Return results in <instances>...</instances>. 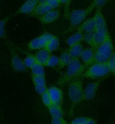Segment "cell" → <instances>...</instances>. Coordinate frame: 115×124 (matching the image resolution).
Instances as JSON below:
<instances>
[{
  "label": "cell",
  "instance_id": "cell-1",
  "mask_svg": "<svg viewBox=\"0 0 115 124\" xmlns=\"http://www.w3.org/2000/svg\"><path fill=\"white\" fill-rule=\"evenodd\" d=\"M113 53V45L109 37L96 48L92 64L107 63Z\"/></svg>",
  "mask_w": 115,
  "mask_h": 124
},
{
  "label": "cell",
  "instance_id": "cell-2",
  "mask_svg": "<svg viewBox=\"0 0 115 124\" xmlns=\"http://www.w3.org/2000/svg\"><path fill=\"white\" fill-rule=\"evenodd\" d=\"M68 94L73 106L83 100V83L81 78H77L70 82L68 88Z\"/></svg>",
  "mask_w": 115,
  "mask_h": 124
},
{
  "label": "cell",
  "instance_id": "cell-3",
  "mask_svg": "<svg viewBox=\"0 0 115 124\" xmlns=\"http://www.w3.org/2000/svg\"><path fill=\"white\" fill-rule=\"evenodd\" d=\"M107 63H94L83 74V76L95 79L105 77L109 73Z\"/></svg>",
  "mask_w": 115,
  "mask_h": 124
},
{
  "label": "cell",
  "instance_id": "cell-4",
  "mask_svg": "<svg viewBox=\"0 0 115 124\" xmlns=\"http://www.w3.org/2000/svg\"><path fill=\"white\" fill-rule=\"evenodd\" d=\"M84 66L77 58L73 59L67 66L65 78L68 81L77 78L83 71Z\"/></svg>",
  "mask_w": 115,
  "mask_h": 124
},
{
  "label": "cell",
  "instance_id": "cell-5",
  "mask_svg": "<svg viewBox=\"0 0 115 124\" xmlns=\"http://www.w3.org/2000/svg\"><path fill=\"white\" fill-rule=\"evenodd\" d=\"M109 37L107 25L96 27L94 32V41L92 46L96 50Z\"/></svg>",
  "mask_w": 115,
  "mask_h": 124
},
{
  "label": "cell",
  "instance_id": "cell-6",
  "mask_svg": "<svg viewBox=\"0 0 115 124\" xmlns=\"http://www.w3.org/2000/svg\"><path fill=\"white\" fill-rule=\"evenodd\" d=\"M88 15V11L83 9L76 10L73 11L70 16V24L75 27L79 25L83 22Z\"/></svg>",
  "mask_w": 115,
  "mask_h": 124
},
{
  "label": "cell",
  "instance_id": "cell-7",
  "mask_svg": "<svg viewBox=\"0 0 115 124\" xmlns=\"http://www.w3.org/2000/svg\"><path fill=\"white\" fill-rule=\"evenodd\" d=\"M102 80L100 79L87 85L83 91V100H89L94 98L96 95L98 87Z\"/></svg>",
  "mask_w": 115,
  "mask_h": 124
},
{
  "label": "cell",
  "instance_id": "cell-8",
  "mask_svg": "<svg viewBox=\"0 0 115 124\" xmlns=\"http://www.w3.org/2000/svg\"><path fill=\"white\" fill-rule=\"evenodd\" d=\"M51 99L52 105L60 107L62 101V92L59 88L51 87L47 90Z\"/></svg>",
  "mask_w": 115,
  "mask_h": 124
},
{
  "label": "cell",
  "instance_id": "cell-9",
  "mask_svg": "<svg viewBox=\"0 0 115 124\" xmlns=\"http://www.w3.org/2000/svg\"><path fill=\"white\" fill-rule=\"evenodd\" d=\"M38 4V0H27L24 3L19 10L22 14H27L36 9Z\"/></svg>",
  "mask_w": 115,
  "mask_h": 124
},
{
  "label": "cell",
  "instance_id": "cell-10",
  "mask_svg": "<svg viewBox=\"0 0 115 124\" xmlns=\"http://www.w3.org/2000/svg\"><path fill=\"white\" fill-rule=\"evenodd\" d=\"M94 53L95 51L92 48H86L83 50L80 57L84 64L88 65L92 64L94 60Z\"/></svg>",
  "mask_w": 115,
  "mask_h": 124
},
{
  "label": "cell",
  "instance_id": "cell-11",
  "mask_svg": "<svg viewBox=\"0 0 115 124\" xmlns=\"http://www.w3.org/2000/svg\"><path fill=\"white\" fill-rule=\"evenodd\" d=\"M50 56V51L45 48L38 51L35 56L36 62L43 65H46L47 61Z\"/></svg>",
  "mask_w": 115,
  "mask_h": 124
},
{
  "label": "cell",
  "instance_id": "cell-12",
  "mask_svg": "<svg viewBox=\"0 0 115 124\" xmlns=\"http://www.w3.org/2000/svg\"><path fill=\"white\" fill-rule=\"evenodd\" d=\"M47 42L42 36L32 40L30 43L29 47L32 50L40 49L46 47Z\"/></svg>",
  "mask_w": 115,
  "mask_h": 124
},
{
  "label": "cell",
  "instance_id": "cell-13",
  "mask_svg": "<svg viewBox=\"0 0 115 124\" xmlns=\"http://www.w3.org/2000/svg\"><path fill=\"white\" fill-rule=\"evenodd\" d=\"M81 29L85 33L94 32L96 29V23L94 18H92L87 20L82 25Z\"/></svg>",
  "mask_w": 115,
  "mask_h": 124
},
{
  "label": "cell",
  "instance_id": "cell-14",
  "mask_svg": "<svg viewBox=\"0 0 115 124\" xmlns=\"http://www.w3.org/2000/svg\"><path fill=\"white\" fill-rule=\"evenodd\" d=\"M83 50L82 46L79 43L70 47L68 52L73 59H76L80 57Z\"/></svg>",
  "mask_w": 115,
  "mask_h": 124
},
{
  "label": "cell",
  "instance_id": "cell-15",
  "mask_svg": "<svg viewBox=\"0 0 115 124\" xmlns=\"http://www.w3.org/2000/svg\"><path fill=\"white\" fill-rule=\"evenodd\" d=\"M83 39V34L81 32H77L70 37L67 40L66 43L69 46L71 47L77 43H80Z\"/></svg>",
  "mask_w": 115,
  "mask_h": 124
},
{
  "label": "cell",
  "instance_id": "cell-16",
  "mask_svg": "<svg viewBox=\"0 0 115 124\" xmlns=\"http://www.w3.org/2000/svg\"><path fill=\"white\" fill-rule=\"evenodd\" d=\"M59 13L56 10H51L48 13L43 16V21L45 23H51L55 21L59 17Z\"/></svg>",
  "mask_w": 115,
  "mask_h": 124
},
{
  "label": "cell",
  "instance_id": "cell-17",
  "mask_svg": "<svg viewBox=\"0 0 115 124\" xmlns=\"http://www.w3.org/2000/svg\"><path fill=\"white\" fill-rule=\"evenodd\" d=\"M12 65L13 68L16 71H24L26 70V67L24 62L21 59L17 56L13 57L12 60Z\"/></svg>",
  "mask_w": 115,
  "mask_h": 124
},
{
  "label": "cell",
  "instance_id": "cell-18",
  "mask_svg": "<svg viewBox=\"0 0 115 124\" xmlns=\"http://www.w3.org/2000/svg\"><path fill=\"white\" fill-rule=\"evenodd\" d=\"M52 10V8L47 3L39 4L36 7L35 11L37 14L38 15L44 16L50 11Z\"/></svg>",
  "mask_w": 115,
  "mask_h": 124
},
{
  "label": "cell",
  "instance_id": "cell-19",
  "mask_svg": "<svg viewBox=\"0 0 115 124\" xmlns=\"http://www.w3.org/2000/svg\"><path fill=\"white\" fill-rule=\"evenodd\" d=\"M59 59L60 66L64 67L67 66L72 60L73 58L68 52H64L61 54Z\"/></svg>",
  "mask_w": 115,
  "mask_h": 124
},
{
  "label": "cell",
  "instance_id": "cell-20",
  "mask_svg": "<svg viewBox=\"0 0 115 124\" xmlns=\"http://www.w3.org/2000/svg\"><path fill=\"white\" fill-rule=\"evenodd\" d=\"M49 108V112L52 118H62L63 113L60 107L52 105Z\"/></svg>",
  "mask_w": 115,
  "mask_h": 124
},
{
  "label": "cell",
  "instance_id": "cell-21",
  "mask_svg": "<svg viewBox=\"0 0 115 124\" xmlns=\"http://www.w3.org/2000/svg\"><path fill=\"white\" fill-rule=\"evenodd\" d=\"M33 74L36 76H44L45 75V69L43 65L36 62L31 67Z\"/></svg>",
  "mask_w": 115,
  "mask_h": 124
},
{
  "label": "cell",
  "instance_id": "cell-22",
  "mask_svg": "<svg viewBox=\"0 0 115 124\" xmlns=\"http://www.w3.org/2000/svg\"><path fill=\"white\" fill-rule=\"evenodd\" d=\"M72 124H94L96 123L95 120L87 117L76 118L71 122Z\"/></svg>",
  "mask_w": 115,
  "mask_h": 124
},
{
  "label": "cell",
  "instance_id": "cell-23",
  "mask_svg": "<svg viewBox=\"0 0 115 124\" xmlns=\"http://www.w3.org/2000/svg\"><path fill=\"white\" fill-rule=\"evenodd\" d=\"M59 41L58 39L54 37L51 41H49L47 43V45L45 48L50 52L53 51L57 49L59 46Z\"/></svg>",
  "mask_w": 115,
  "mask_h": 124
},
{
  "label": "cell",
  "instance_id": "cell-24",
  "mask_svg": "<svg viewBox=\"0 0 115 124\" xmlns=\"http://www.w3.org/2000/svg\"><path fill=\"white\" fill-rule=\"evenodd\" d=\"M59 58L55 55H50L47 61L46 65L49 67H53L59 64Z\"/></svg>",
  "mask_w": 115,
  "mask_h": 124
},
{
  "label": "cell",
  "instance_id": "cell-25",
  "mask_svg": "<svg viewBox=\"0 0 115 124\" xmlns=\"http://www.w3.org/2000/svg\"><path fill=\"white\" fill-rule=\"evenodd\" d=\"M107 64L110 71L115 74V53H113L111 55Z\"/></svg>",
  "mask_w": 115,
  "mask_h": 124
},
{
  "label": "cell",
  "instance_id": "cell-26",
  "mask_svg": "<svg viewBox=\"0 0 115 124\" xmlns=\"http://www.w3.org/2000/svg\"><path fill=\"white\" fill-rule=\"evenodd\" d=\"M24 62L26 67L31 68L36 63V61L35 57L29 55L25 58Z\"/></svg>",
  "mask_w": 115,
  "mask_h": 124
},
{
  "label": "cell",
  "instance_id": "cell-27",
  "mask_svg": "<svg viewBox=\"0 0 115 124\" xmlns=\"http://www.w3.org/2000/svg\"><path fill=\"white\" fill-rule=\"evenodd\" d=\"M94 32L85 33L83 35V39L86 43L92 46L94 39Z\"/></svg>",
  "mask_w": 115,
  "mask_h": 124
},
{
  "label": "cell",
  "instance_id": "cell-28",
  "mask_svg": "<svg viewBox=\"0 0 115 124\" xmlns=\"http://www.w3.org/2000/svg\"><path fill=\"white\" fill-rule=\"evenodd\" d=\"M33 80L35 85L45 86V80L44 76H36L34 75Z\"/></svg>",
  "mask_w": 115,
  "mask_h": 124
},
{
  "label": "cell",
  "instance_id": "cell-29",
  "mask_svg": "<svg viewBox=\"0 0 115 124\" xmlns=\"http://www.w3.org/2000/svg\"><path fill=\"white\" fill-rule=\"evenodd\" d=\"M42 100L43 103L47 107H50L52 105L50 96L47 92L42 95Z\"/></svg>",
  "mask_w": 115,
  "mask_h": 124
},
{
  "label": "cell",
  "instance_id": "cell-30",
  "mask_svg": "<svg viewBox=\"0 0 115 124\" xmlns=\"http://www.w3.org/2000/svg\"><path fill=\"white\" fill-rule=\"evenodd\" d=\"M35 89L37 92L39 94L43 95L47 92V89L45 86L35 85Z\"/></svg>",
  "mask_w": 115,
  "mask_h": 124
},
{
  "label": "cell",
  "instance_id": "cell-31",
  "mask_svg": "<svg viewBox=\"0 0 115 124\" xmlns=\"http://www.w3.org/2000/svg\"><path fill=\"white\" fill-rule=\"evenodd\" d=\"M47 3L52 8L54 9L58 7L60 2L59 0H47Z\"/></svg>",
  "mask_w": 115,
  "mask_h": 124
},
{
  "label": "cell",
  "instance_id": "cell-32",
  "mask_svg": "<svg viewBox=\"0 0 115 124\" xmlns=\"http://www.w3.org/2000/svg\"><path fill=\"white\" fill-rule=\"evenodd\" d=\"M5 22L4 20H0V37H3L4 36L5 31Z\"/></svg>",
  "mask_w": 115,
  "mask_h": 124
},
{
  "label": "cell",
  "instance_id": "cell-33",
  "mask_svg": "<svg viewBox=\"0 0 115 124\" xmlns=\"http://www.w3.org/2000/svg\"><path fill=\"white\" fill-rule=\"evenodd\" d=\"M51 122L53 124H66V121H65L62 118H52Z\"/></svg>",
  "mask_w": 115,
  "mask_h": 124
},
{
  "label": "cell",
  "instance_id": "cell-34",
  "mask_svg": "<svg viewBox=\"0 0 115 124\" xmlns=\"http://www.w3.org/2000/svg\"><path fill=\"white\" fill-rule=\"evenodd\" d=\"M41 36L43 38L47 41V43H48L49 41H51V39L54 37L53 35L49 33H45L43 34Z\"/></svg>",
  "mask_w": 115,
  "mask_h": 124
},
{
  "label": "cell",
  "instance_id": "cell-35",
  "mask_svg": "<svg viewBox=\"0 0 115 124\" xmlns=\"http://www.w3.org/2000/svg\"><path fill=\"white\" fill-rule=\"evenodd\" d=\"M108 0H94V3L97 7L103 6Z\"/></svg>",
  "mask_w": 115,
  "mask_h": 124
},
{
  "label": "cell",
  "instance_id": "cell-36",
  "mask_svg": "<svg viewBox=\"0 0 115 124\" xmlns=\"http://www.w3.org/2000/svg\"><path fill=\"white\" fill-rule=\"evenodd\" d=\"M40 4L47 3V0H38Z\"/></svg>",
  "mask_w": 115,
  "mask_h": 124
},
{
  "label": "cell",
  "instance_id": "cell-37",
  "mask_svg": "<svg viewBox=\"0 0 115 124\" xmlns=\"http://www.w3.org/2000/svg\"><path fill=\"white\" fill-rule=\"evenodd\" d=\"M60 3H67L69 1V0H59Z\"/></svg>",
  "mask_w": 115,
  "mask_h": 124
}]
</instances>
